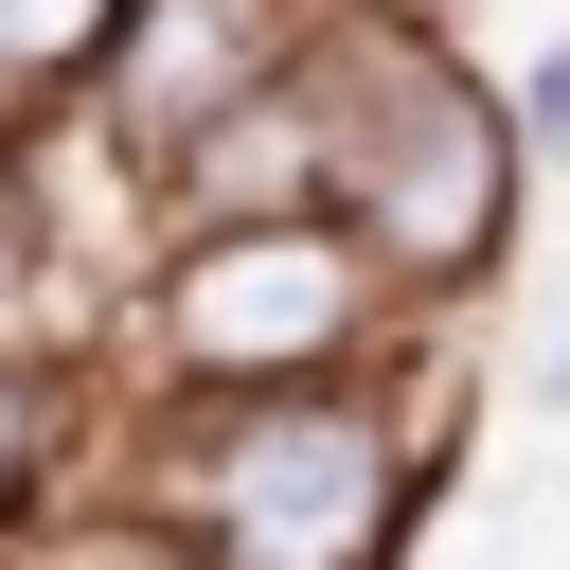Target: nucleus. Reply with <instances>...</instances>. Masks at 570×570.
<instances>
[{
    "mask_svg": "<svg viewBox=\"0 0 570 570\" xmlns=\"http://www.w3.org/2000/svg\"><path fill=\"white\" fill-rule=\"evenodd\" d=\"M53 321V214H36V178L0 160V356Z\"/></svg>",
    "mask_w": 570,
    "mask_h": 570,
    "instance_id": "nucleus-6",
    "label": "nucleus"
},
{
    "mask_svg": "<svg viewBox=\"0 0 570 570\" xmlns=\"http://www.w3.org/2000/svg\"><path fill=\"white\" fill-rule=\"evenodd\" d=\"M107 53H125V0H0V125L71 107Z\"/></svg>",
    "mask_w": 570,
    "mask_h": 570,
    "instance_id": "nucleus-5",
    "label": "nucleus"
},
{
    "mask_svg": "<svg viewBox=\"0 0 570 570\" xmlns=\"http://www.w3.org/2000/svg\"><path fill=\"white\" fill-rule=\"evenodd\" d=\"M303 125H321V214L374 249V267H481L499 249V107L428 53V36H392V18H303Z\"/></svg>",
    "mask_w": 570,
    "mask_h": 570,
    "instance_id": "nucleus-2",
    "label": "nucleus"
},
{
    "mask_svg": "<svg viewBox=\"0 0 570 570\" xmlns=\"http://www.w3.org/2000/svg\"><path fill=\"white\" fill-rule=\"evenodd\" d=\"M285 71H303V0H125V53H107V142H125V178H178V160L232 142Z\"/></svg>",
    "mask_w": 570,
    "mask_h": 570,
    "instance_id": "nucleus-4",
    "label": "nucleus"
},
{
    "mask_svg": "<svg viewBox=\"0 0 570 570\" xmlns=\"http://www.w3.org/2000/svg\"><path fill=\"white\" fill-rule=\"evenodd\" d=\"M374 321V249L338 214H285V232H196L160 267V374L214 410V392H321L338 338Z\"/></svg>",
    "mask_w": 570,
    "mask_h": 570,
    "instance_id": "nucleus-3",
    "label": "nucleus"
},
{
    "mask_svg": "<svg viewBox=\"0 0 570 570\" xmlns=\"http://www.w3.org/2000/svg\"><path fill=\"white\" fill-rule=\"evenodd\" d=\"M517 125H552V142H570V36H552V53L517 71Z\"/></svg>",
    "mask_w": 570,
    "mask_h": 570,
    "instance_id": "nucleus-9",
    "label": "nucleus"
},
{
    "mask_svg": "<svg viewBox=\"0 0 570 570\" xmlns=\"http://www.w3.org/2000/svg\"><path fill=\"white\" fill-rule=\"evenodd\" d=\"M18 570H196V552H178V534H36Z\"/></svg>",
    "mask_w": 570,
    "mask_h": 570,
    "instance_id": "nucleus-8",
    "label": "nucleus"
},
{
    "mask_svg": "<svg viewBox=\"0 0 570 570\" xmlns=\"http://www.w3.org/2000/svg\"><path fill=\"white\" fill-rule=\"evenodd\" d=\"M552 392H570V338H552Z\"/></svg>",
    "mask_w": 570,
    "mask_h": 570,
    "instance_id": "nucleus-10",
    "label": "nucleus"
},
{
    "mask_svg": "<svg viewBox=\"0 0 570 570\" xmlns=\"http://www.w3.org/2000/svg\"><path fill=\"white\" fill-rule=\"evenodd\" d=\"M160 517L196 570H392L410 552V428L374 392H214L160 445Z\"/></svg>",
    "mask_w": 570,
    "mask_h": 570,
    "instance_id": "nucleus-1",
    "label": "nucleus"
},
{
    "mask_svg": "<svg viewBox=\"0 0 570 570\" xmlns=\"http://www.w3.org/2000/svg\"><path fill=\"white\" fill-rule=\"evenodd\" d=\"M36 445H53V392H36V356H0V517H18V481H36Z\"/></svg>",
    "mask_w": 570,
    "mask_h": 570,
    "instance_id": "nucleus-7",
    "label": "nucleus"
}]
</instances>
